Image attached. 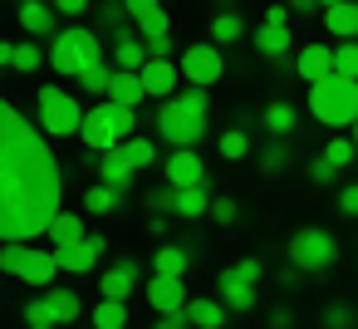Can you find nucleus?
<instances>
[{
	"mask_svg": "<svg viewBox=\"0 0 358 329\" xmlns=\"http://www.w3.org/2000/svg\"><path fill=\"white\" fill-rule=\"evenodd\" d=\"M64 197L59 158L50 153L45 133L15 108H0V241L6 246H30L50 236Z\"/></svg>",
	"mask_w": 358,
	"mask_h": 329,
	"instance_id": "obj_1",
	"label": "nucleus"
},
{
	"mask_svg": "<svg viewBox=\"0 0 358 329\" xmlns=\"http://www.w3.org/2000/svg\"><path fill=\"white\" fill-rule=\"evenodd\" d=\"M133 133H138V108H123V104H113V99L94 104V108L84 113V128H79L84 148H94L99 158H103V153H118Z\"/></svg>",
	"mask_w": 358,
	"mask_h": 329,
	"instance_id": "obj_2",
	"label": "nucleus"
},
{
	"mask_svg": "<svg viewBox=\"0 0 358 329\" xmlns=\"http://www.w3.org/2000/svg\"><path fill=\"white\" fill-rule=\"evenodd\" d=\"M103 45L89 25H64L55 40H50V69L64 74V79H84L94 64H103Z\"/></svg>",
	"mask_w": 358,
	"mask_h": 329,
	"instance_id": "obj_3",
	"label": "nucleus"
},
{
	"mask_svg": "<svg viewBox=\"0 0 358 329\" xmlns=\"http://www.w3.org/2000/svg\"><path fill=\"white\" fill-rule=\"evenodd\" d=\"M206 133V94L192 89V94H177L157 108V138H167L172 148H196Z\"/></svg>",
	"mask_w": 358,
	"mask_h": 329,
	"instance_id": "obj_4",
	"label": "nucleus"
},
{
	"mask_svg": "<svg viewBox=\"0 0 358 329\" xmlns=\"http://www.w3.org/2000/svg\"><path fill=\"white\" fill-rule=\"evenodd\" d=\"M309 113L324 123V128H353L358 123V79H324L309 89Z\"/></svg>",
	"mask_w": 358,
	"mask_h": 329,
	"instance_id": "obj_5",
	"label": "nucleus"
},
{
	"mask_svg": "<svg viewBox=\"0 0 358 329\" xmlns=\"http://www.w3.org/2000/svg\"><path fill=\"white\" fill-rule=\"evenodd\" d=\"M0 270L35 285V290H55V275H59V255L55 251H35V246H6L0 251Z\"/></svg>",
	"mask_w": 358,
	"mask_h": 329,
	"instance_id": "obj_6",
	"label": "nucleus"
},
{
	"mask_svg": "<svg viewBox=\"0 0 358 329\" xmlns=\"http://www.w3.org/2000/svg\"><path fill=\"white\" fill-rule=\"evenodd\" d=\"M84 113H89V108H79V99L64 94L59 84H45V89H40V128H45L50 138H79Z\"/></svg>",
	"mask_w": 358,
	"mask_h": 329,
	"instance_id": "obj_7",
	"label": "nucleus"
},
{
	"mask_svg": "<svg viewBox=\"0 0 358 329\" xmlns=\"http://www.w3.org/2000/svg\"><path fill=\"white\" fill-rule=\"evenodd\" d=\"M285 251H289V265H294V270H329V265L338 260V241H334L324 226H299Z\"/></svg>",
	"mask_w": 358,
	"mask_h": 329,
	"instance_id": "obj_8",
	"label": "nucleus"
},
{
	"mask_svg": "<svg viewBox=\"0 0 358 329\" xmlns=\"http://www.w3.org/2000/svg\"><path fill=\"white\" fill-rule=\"evenodd\" d=\"M177 64H182V79H187L192 89H211V84H216V79L226 74L221 45H211V40H206V45H187Z\"/></svg>",
	"mask_w": 358,
	"mask_h": 329,
	"instance_id": "obj_9",
	"label": "nucleus"
},
{
	"mask_svg": "<svg viewBox=\"0 0 358 329\" xmlns=\"http://www.w3.org/2000/svg\"><path fill=\"white\" fill-rule=\"evenodd\" d=\"M162 172H167V182H172L177 192H187V187H201V182H206V162H201V153H196V148H172V158L162 162Z\"/></svg>",
	"mask_w": 358,
	"mask_h": 329,
	"instance_id": "obj_10",
	"label": "nucleus"
},
{
	"mask_svg": "<svg viewBox=\"0 0 358 329\" xmlns=\"http://www.w3.org/2000/svg\"><path fill=\"white\" fill-rule=\"evenodd\" d=\"M148 304H152V314H177V309L192 304V295H187L182 275H152L148 280Z\"/></svg>",
	"mask_w": 358,
	"mask_h": 329,
	"instance_id": "obj_11",
	"label": "nucleus"
},
{
	"mask_svg": "<svg viewBox=\"0 0 358 329\" xmlns=\"http://www.w3.org/2000/svg\"><path fill=\"white\" fill-rule=\"evenodd\" d=\"M294 74L314 89V84H324V79H334L338 69H334V50L329 45H304L299 55H294Z\"/></svg>",
	"mask_w": 358,
	"mask_h": 329,
	"instance_id": "obj_12",
	"label": "nucleus"
},
{
	"mask_svg": "<svg viewBox=\"0 0 358 329\" xmlns=\"http://www.w3.org/2000/svg\"><path fill=\"white\" fill-rule=\"evenodd\" d=\"M177 84H182V64H172V59H152L148 69H143V89H148V99H177Z\"/></svg>",
	"mask_w": 358,
	"mask_h": 329,
	"instance_id": "obj_13",
	"label": "nucleus"
},
{
	"mask_svg": "<svg viewBox=\"0 0 358 329\" xmlns=\"http://www.w3.org/2000/svg\"><path fill=\"white\" fill-rule=\"evenodd\" d=\"M103 251H108V241L89 231V241H79V246H64V251H55V255H59V270H69V275H84V270H94V265H99V255H103Z\"/></svg>",
	"mask_w": 358,
	"mask_h": 329,
	"instance_id": "obj_14",
	"label": "nucleus"
},
{
	"mask_svg": "<svg viewBox=\"0 0 358 329\" xmlns=\"http://www.w3.org/2000/svg\"><path fill=\"white\" fill-rule=\"evenodd\" d=\"M138 280H143L138 260H118V265H108V270L99 275V295H103V300H128V295L138 290Z\"/></svg>",
	"mask_w": 358,
	"mask_h": 329,
	"instance_id": "obj_15",
	"label": "nucleus"
},
{
	"mask_svg": "<svg viewBox=\"0 0 358 329\" xmlns=\"http://www.w3.org/2000/svg\"><path fill=\"white\" fill-rule=\"evenodd\" d=\"M216 290H221L216 300H221L226 309H236V314H245V309H255V285H250V280H241V275H236L231 265H226V270L216 275Z\"/></svg>",
	"mask_w": 358,
	"mask_h": 329,
	"instance_id": "obj_16",
	"label": "nucleus"
},
{
	"mask_svg": "<svg viewBox=\"0 0 358 329\" xmlns=\"http://www.w3.org/2000/svg\"><path fill=\"white\" fill-rule=\"evenodd\" d=\"M20 25L35 35V40H55L59 35V10L55 6H45V0H25V6H20Z\"/></svg>",
	"mask_w": 358,
	"mask_h": 329,
	"instance_id": "obj_17",
	"label": "nucleus"
},
{
	"mask_svg": "<svg viewBox=\"0 0 358 329\" xmlns=\"http://www.w3.org/2000/svg\"><path fill=\"white\" fill-rule=\"evenodd\" d=\"M255 50H260L265 59H285V55L294 50L289 25H260V30H255Z\"/></svg>",
	"mask_w": 358,
	"mask_h": 329,
	"instance_id": "obj_18",
	"label": "nucleus"
},
{
	"mask_svg": "<svg viewBox=\"0 0 358 329\" xmlns=\"http://www.w3.org/2000/svg\"><path fill=\"white\" fill-rule=\"evenodd\" d=\"M113 64H118L123 74H143V69L152 64L148 40H118V45H113Z\"/></svg>",
	"mask_w": 358,
	"mask_h": 329,
	"instance_id": "obj_19",
	"label": "nucleus"
},
{
	"mask_svg": "<svg viewBox=\"0 0 358 329\" xmlns=\"http://www.w3.org/2000/svg\"><path fill=\"white\" fill-rule=\"evenodd\" d=\"M260 123H265V133H270V138H285V133H294L299 108H294V104H285V99H270V104H265V113H260Z\"/></svg>",
	"mask_w": 358,
	"mask_h": 329,
	"instance_id": "obj_20",
	"label": "nucleus"
},
{
	"mask_svg": "<svg viewBox=\"0 0 358 329\" xmlns=\"http://www.w3.org/2000/svg\"><path fill=\"white\" fill-rule=\"evenodd\" d=\"M79 241H89L84 216H79V211H59V216H55V226H50V246H55V251H64V246H79Z\"/></svg>",
	"mask_w": 358,
	"mask_h": 329,
	"instance_id": "obj_21",
	"label": "nucleus"
},
{
	"mask_svg": "<svg viewBox=\"0 0 358 329\" xmlns=\"http://www.w3.org/2000/svg\"><path fill=\"white\" fill-rule=\"evenodd\" d=\"M133 172H138V167H133V162L123 158V148H118V153H103V158H99V177H103L108 187H118V192H128V187H133Z\"/></svg>",
	"mask_w": 358,
	"mask_h": 329,
	"instance_id": "obj_22",
	"label": "nucleus"
},
{
	"mask_svg": "<svg viewBox=\"0 0 358 329\" xmlns=\"http://www.w3.org/2000/svg\"><path fill=\"white\" fill-rule=\"evenodd\" d=\"M324 25H329V35H338V40H358V0H343V6L324 10Z\"/></svg>",
	"mask_w": 358,
	"mask_h": 329,
	"instance_id": "obj_23",
	"label": "nucleus"
},
{
	"mask_svg": "<svg viewBox=\"0 0 358 329\" xmlns=\"http://www.w3.org/2000/svg\"><path fill=\"white\" fill-rule=\"evenodd\" d=\"M187 265H192L187 246H157L152 251V275H187Z\"/></svg>",
	"mask_w": 358,
	"mask_h": 329,
	"instance_id": "obj_24",
	"label": "nucleus"
},
{
	"mask_svg": "<svg viewBox=\"0 0 358 329\" xmlns=\"http://www.w3.org/2000/svg\"><path fill=\"white\" fill-rule=\"evenodd\" d=\"M226 314H231V309H226L221 300H192V304H187L192 329H221V324H226Z\"/></svg>",
	"mask_w": 358,
	"mask_h": 329,
	"instance_id": "obj_25",
	"label": "nucleus"
},
{
	"mask_svg": "<svg viewBox=\"0 0 358 329\" xmlns=\"http://www.w3.org/2000/svg\"><path fill=\"white\" fill-rule=\"evenodd\" d=\"M108 99H113V104H123V108H138V104L148 99L143 74H123V69H118V79H113V89H108Z\"/></svg>",
	"mask_w": 358,
	"mask_h": 329,
	"instance_id": "obj_26",
	"label": "nucleus"
},
{
	"mask_svg": "<svg viewBox=\"0 0 358 329\" xmlns=\"http://www.w3.org/2000/svg\"><path fill=\"white\" fill-rule=\"evenodd\" d=\"M118 197H123L118 187L99 182V187H89V192H84V211H89V216H108V211H118Z\"/></svg>",
	"mask_w": 358,
	"mask_h": 329,
	"instance_id": "obj_27",
	"label": "nucleus"
},
{
	"mask_svg": "<svg viewBox=\"0 0 358 329\" xmlns=\"http://www.w3.org/2000/svg\"><path fill=\"white\" fill-rule=\"evenodd\" d=\"M211 202H216V197L206 192V182H201V187H187V192L177 197V216H192V221H196V216H211Z\"/></svg>",
	"mask_w": 358,
	"mask_h": 329,
	"instance_id": "obj_28",
	"label": "nucleus"
},
{
	"mask_svg": "<svg viewBox=\"0 0 358 329\" xmlns=\"http://www.w3.org/2000/svg\"><path fill=\"white\" fill-rule=\"evenodd\" d=\"M94 329H128V300H99L94 304Z\"/></svg>",
	"mask_w": 358,
	"mask_h": 329,
	"instance_id": "obj_29",
	"label": "nucleus"
},
{
	"mask_svg": "<svg viewBox=\"0 0 358 329\" xmlns=\"http://www.w3.org/2000/svg\"><path fill=\"white\" fill-rule=\"evenodd\" d=\"M45 300L55 304V319H59V324H74V319L84 314V304H79V290H45Z\"/></svg>",
	"mask_w": 358,
	"mask_h": 329,
	"instance_id": "obj_30",
	"label": "nucleus"
},
{
	"mask_svg": "<svg viewBox=\"0 0 358 329\" xmlns=\"http://www.w3.org/2000/svg\"><path fill=\"white\" fill-rule=\"evenodd\" d=\"M245 35V25H241V15H231V10H221V15H211V45H236Z\"/></svg>",
	"mask_w": 358,
	"mask_h": 329,
	"instance_id": "obj_31",
	"label": "nucleus"
},
{
	"mask_svg": "<svg viewBox=\"0 0 358 329\" xmlns=\"http://www.w3.org/2000/svg\"><path fill=\"white\" fill-rule=\"evenodd\" d=\"M133 25H138V40H148V45H157V40H167V35H172V25H167V15H162V6H157L152 15L133 20Z\"/></svg>",
	"mask_w": 358,
	"mask_h": 329,
	"instance_id": "obj_32",
	"label": "nucleus"
},
{
	"mask_svg": "<svg viewBox=\"0 0 358 329\" xmlns=\"http://www.w3.org/2000/svg\"><path fill=\"white\" fill-rule=\"evenodd\" d=\"M113 79H118V69L103 59V64H94V69L79 79V89H84V94H108V89H113Z\"/></svg>",
	"mask_w": 358,
	"mask_h": 329,
	"instance_id": "obj_33",
	"label": "nucleus"
},
{
	"mask_svg": "<svg viewBox=\"0 0 358 329\" xmlns=\"http://www.w3.org/2000/svg\"><path fill=\"white\" fill-rule=\"evenodd\" d=\"M123 158L143 172V167H152V162H157V148H152V138H138V133H133V138L123 143Z\"/></svg>",
	"mask_w": 358,
	"mask_h": 329,
	"instance_id": "obj_34",
	"label": "nucleus"
},
{
	"mask_svg": "<svg viewBox=\"0 0 358 329\" xmlns=\"http://www.w3.org/2000/svg\"><path fill=\"white\" fill-rule=\"evenodd\" d=\"M45 59H50V55H40V40H25V45H15V59H10V69H20V74H35Z\"/></svg>",
	"mask_w": 358,
	"mask_h": 329,
	"instance_id": "obj_35",
	"label": "nucleus"
},
{
	"mask_svg": "<svg viewBox=\"0 0 358 329\" xmlns=\"http://www.w3.org/2000/svg\"><path fill=\"white\" fill-rule=\"evenodd\" d=\"M25 324H30V329H59L55 304H50L45 295H40V300H30V304H25Z\"/></svg>",
	"mask_w": 358,
	"mask_h": 329,
	"instance_id": "obj_36",
	"label": "nucleus"
},
{
	"mask_svg": "<svg viewBox=\"0 0 358 329\" xmlns=\"http://www.w3.org/2000/svg\"><path fill=\"white\" fill-rule=\"evenodd\" d=\"M334 69L343 79H358V40H338L334 45Z\"/></svg>",
	"mask_w": 358,
	"mask_h": 329,
	"instance_id": "obj_37",
	"label": "nucleus"
},
{
	"mask_svg": "<svg viewBox=\"0 0 358 329\" xmlns=\"http://www.w3.org/2000/svg\"><path fill=\"white\" fill-rule=\"evenodd\" d=\"M245 153H250V138H245L241 128H231V133H221V158H226V162H241Z\"/></svg>",
	"mask_w": 358,
	"mask_h": 329,
	"instance_id": "obj_38",
	"label": "nucleus"
},
{
	"mask_svg": "<svg viewBox=\"0 0 358 329\" xmlns=\"http://www.w3.org/2000/svg\"><path fill=\"white\" fill-rule=\"evenodd\" d=\"M285 162H289V148H285V143H275V138H270V143H265V148H260V172H270V177H275V172H280V167H285Z\"/></svg>",
	"mask_w": 358,
	"mask_h": 329,
	"instance_id": "obj_39",
	"label": "nucleus"
},
{
	"mask_svg": "<svg viewBox=\"0 0 358 329\" xmlns=\"http://www.w3.org/2000/svg\"><path fill=\"white\" fill-rule=\"evenodd\" d=\"M353 153H358V143H353V138H329V148H324V158H329L334 167H348V162H353Z\"/></svg>",
	"mask_w": 358,
	"mask_h": 329,
	"instance_id": "obj_40",
	"label": "nucleus"
},
{
	"mask_svg": "<svg viewBox=\"0 0 358 329\" xmlns=\"http://www.w3.org/2000/svg\"><path fill=\"white\" fill-rule=\"evenodd\" d=\"M236 216H241L236 197H216V202H211V221H216V226H236Z\"/></svg>",
	"mask_w": 358,
	"mask_h": 329,
	"instance_id": "obj_41",
	"label": "nucleus"
},
{
	"mask_svg": "<svg viewBox=\"0 0 358 329\" xmlns=\"http://www.w3.org/2000/svg\"><path fill=\"white\" fill-rule=\"evenodd\" d=\"M348 324H353V309L348 304H329L324 309V329H348Z\"/></svg>",
	"mask_w": 358,
	"mask_h": 329,
	"instance_id": "obj_42",
	"label": "nucleus"
},
{
	"mask_svg": "<svg viewBox=\"0 0 358 329\" xmlns=\"http://www.w3.org/2000/svg\"><path fill=\"white\" fill-rule=\"evenodd\" d=\"M309 177H314V182H319V187H329V182H334V177H338V167H334V162H329V158H314V162H309Z\"/></svg>",
	"mask_w": 358,
	"mask_h": 329,
	"instance_id": "obj_43",
	"label": "nucleus"
},
{
	"mask_svg": "<svg viewBox=\"0 0 358 329\" xmlns=\"http://www.w3.org/2000/svg\"><path fill=\"white\" fill-rule=\"evenodd\" d=\"M338 211H343L348 221H358V182H348V187L338 192Z\"/></svg>",
	"mask_w": 358,
	"mask_h": 329,
	"instance_id": "obj_44",
	"label": "nucleus"
},
{
	"mask_svg": "<svg viewBox=\"0 0 358 329\" xmlns=\"http://www.w3.org/2000/svg\"><path fill=\"white\" fill-rule=\"evenodd\" d=\"M177 197H182V192L167 182V187H157V192H152V206H157V211H177Z\"/></svg>",
	"mask_w": 358,
	"mask_h": 329,
	"instance_id": "obj_45",
	"label": "nucleus"
},
{
	"mask_svg": "<svg viewBox=\"0 0 358 329\" xmlns=\"http://www.w3.org/2000/svg\"><path fill=\"white\" fill-rule=\"evenodd\" d=\"M231 270H236V275H241V280H250V285H255V280H260V275H265V265H260V260H255V255H245V260H236V265H231Z\"/></svg>",
	"mask_w": 358,
	"mask_h": 329,
	"instance_id": "obj_46",
	"label": "nucleus"
},
{
	"mask_svg": "<svg viewBox=\"0 0 358 329\" xmlns=\"http://www.w3.org/2000/svg\"><path fill=\"white\" fill-rule=\"evenodd\" d=\"M123 6H128V15H133V20H143V15H152V10L162 6V0H123Z\"/></svg>",
	"mask_w": 358,
	"mask_h": 329,
	"instance_id": "obj_47",
	"label": "nucleus"
},
{
	"mask_svg": "<svg viewBox=\"0 0 358 329\" xmlns=\"http://www.w3.org/2000/svg\"><path fill=\"white\" fill-rule=\"evenodd\" d=\"M192 319H187V309H177V314H157V324L152 329H187Z\"/></svg>",
	"mask_w": 358,
	"mask_h": 329,
	"instance_id": "obj_48",
	"label": "nucleus"
},
{
	"mask_svg": "<svg viewBox=\"0 0 358 329\" xmlns=\"http://www.w3.org/2000/svg\"><path fill=\"white\" fill-rule=\"evenodd\" d=\"M55 10H59V15H84L89 0H55Z\"/></svg>",
	"mask_w": 358,
	"mask_h": 329,
	"instance_id": "obj_49",
	"label": "nucleus"
},
{
	"mask_svg": "<svg viewBox=\"0 0 358 329\" xmlns=\"http://www.w3.org/2000/svg\"><path fill=\"white\" fill-rule=\"evenodd\" d=\"M265 25H289V6H270L265 10Z\"/></svg>",
	"mask_w": 358,
	"mask_h": 329,
	"instance_id": "obj_50",
	"label": "nucleus"
},
{
	"mask_svg": "<svg viewBox=\"0 0 358 329\" xmlns=\"http://www.w3.org/2000/svg\"><path fill=\"white\" fill-rule=\"evenodd\" d=\"M289 324H294L289 309H275V314H270V329H289Z\"/></svg>",
	"mask_w": 358,
	"mask_h": 329,
	"instance_id": "obj_51",
	"label": "nucleus"
},
{
	"mask_svg": "<svg viewBox=\"0 0 358 329\" xmlns=\"http://www.w3.org/2000/svg\"><path fill=\"white\" fill-rule=\"evenodd\" d=\"M148 50H152V59H167V55H172V35H167V40H157V45H148Z\"/></svg>",
	"mask_w": 358,
	"mask_h": 329,
	"instance_id": "obj_52",
	"label": "nucleus"
},
{
	"mask_svg": "<svg viewBox=\"0 0 358 329\" xmlns=\"http://www.w3.org/2000/svg\"><path fill=\"white\" fill-rule=\"evenodd\" d=\"M314 6H319V0H289V10H299V15H309Z\"/></svg>",
	"mask_w": 358,
	"mask_h": 329,
	"instance_id": "obj_53",
	"label": "nucleus"
},
{
	"mask_svg": "<svg viewBox=\"0 0 358 329\" xmlns=\"http://www.w3.org/2000/svg\"><path fill=\"white\" fill-rule=\"evenodd\" d=\"M319 6H324V10H334V6H343V0H319Z\"/></svg>",
	"mask_w": 358,
	"mask_h": 329,
	"instance_id": "obj_54",
	"label": "nucleus"
},
{
	"mask_svg": "<svg viewBox=\"0 0 358 329\" xmlns=\"http://www.w3.org/2000/svg\"><path fill=\"white\" fill-rule=\"evenodd\" d=\"M353 143H358V123H353Z\"/></svg>",
	"mask_w": 358,
	"mask_h": 329,
	"instance_id": "obj_55",
	"label": "nucleus"
}]
</instances>
